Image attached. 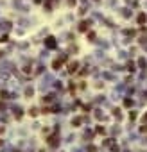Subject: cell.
<instances>
[{
	"instance_id": "1",
	"label": "cell",
	"mask_w": 147,
	"mask_h": 152,
	"mask_svg": "<svg viewBox=\"0 0 147 152\" xmlns=\"http://www.w3.org/2000/svg\"><path fill=\"white\" fill-rule=\"evenodd\" d=\"M65 59H66L65 56L61 57V59H56V61H54V63H52V68H54V70H59V68L63 66V63H65Z\"/></svg>"
},
{
	"instance_id": "4",
	"label": "cell",
	"mask_w": 147,
	"mask_h": 152,
	"mask_svg": "<svg viewBox=\"0 0 147 152\" xmlns=\"http://www.w3.org/2000/svg\"><path fill=\"white\" fill-rule=\"evenodd\" d=\"M88 29H90V22L84 20V22L79 23V30H81V32H88Z\"/></svg>"
},
{
	"instance_id": "11",
	"label": "cell",
	"mask_w": 147,
	"mask_h": 152,
	"mask_svg": "<svg viewBox=\"0 0 147 152\" xmlns=\"http://www.w3.org/2000/svg\"><path fill=\"white\" fill-rule=\"evenodd\" d=\"M144 120H147V113H145V115H144Z\"/></svg>"
},
{
	"instance_id": "10",
	"label": "cell",
	"mask_w": 147,
	"mask_h": 152,
	"mask_svg": "<svg viewBox=\"0 0 147 152\" xmlns=\"http://www.w3.org/2000/svg\"><path fill=\"white\" fill-rule=\"evenodd\" d=\"M68 4H70V5H74V4H75V0H68Z\"/></svg>"
},
{
	"instance_id": "12",
	"label": "cell",
	"mask_w": 147,
	"mask_h": 152,
	"mask_svg": "<svg viewBox=\"0 0 147 152\" xmlns=\"http://www.w3.org/2000/svg\"><path fill=\"white\" fill-rule=\"evenodd\" d=\"M0 57H2V52H0Z\"/></svg>"
},
{
	"instance_id": "5",
	"label": "cell",
	"mask_w": 147,
	"mask_h": 152,
	"mask_svg": "<svg viewBox=\"0 0 147 152\" xmlns=\"http://www.w3.org/2000/svg\"><path fill=\"white\" fill-rule=\"evenodd\" d=\"M77 68H79V63H75V61H72V63L68 65V72H70V73H74V72H77Z\"/></svg>"
},
{
	"instance_id": "8",
	"label": "cell",
	"mask_w": 147,
	"mask_h": 152,
	"mask_svg": "<svg viewBox=\"0 0 147 152\" xmlns=\"http://www.w3.org/2000/svg\"><path fill=\"white\" fill-rule=\"evenodd\" d=\"M88 38H90V40H91V41H93V40H95V32H93V30H90V32H88Z\"/></svg>"
},
{
	"instance_id": "6",
	"label": "cell",
	"mask_w": 147,
	"mask_h": 152,
	"mask_svg": "<svg viewBox=\"0 0 147 152\" xmlns=\"http://www.w3.org/2000/svg\"><path fill=\"white\" fill-rule=\"evenodd\" d=\"M136 22H138V25H144L145 22H147V16H145L144 13H142V14H138V18H136Z\"/></svg>"
},
{
	"instance_id": "2",
	"label": "cell",
	"mask_w": 147,
	"mask_h": 152,
	"mask_svg": "<svg viewBox=\"0 0 147 152\" xmlns=\"http://www.w3.org/2000/svg\"><path fill=\"white\" fill-rule=\"evenodd\" d=\"M56 4H58V0H45V11H52Z\"/></svg>"
},
{
	"instance_id": "9",
	"label": "cell",
	"mask_w": 147,
	"mask_h": 152,
	"mask_svg": "<svg viewBox=\"0 0 147 152\" xmlns=\"http://www.w3.org/2000/svg\"><path fill=\"white\" fill-rule=\"evenodd\" d=\"M7 40H9V38H7V36H2V38H0V41H2V43H5Z\"/></svg>"
},
{
	"instance_id": "7",
	"label": "cell",
	"mask_w": 147,
	"mask_h": 152,
	"mask_svg": "<svg viewBox=\"0 0 147 152\" xmlns=\"http://www.w3.org/2000/svg\"><path fill=\"white\" fill-rule=\"evenodd\" d=\"M81 122H83V118H81V116H77V118H74V120H72V124H74V125H79Z\"/></svg>"
},
{
	"instance_id": "3",
	"label": "cell",
	"mask_w": 147,
	"mask_h": 152,
	"mask_svg": "<svg viewBox=\"0 0 147 152\" xmlns=\"http://www.w3.org/2000/svg\"><path fill=\"white\" fill-rule=\"evenodd\" d=\"M45 47H47V48H56V40H54L52 36L47 38V40H45Z\"/></svg>"
}]
</instances>
